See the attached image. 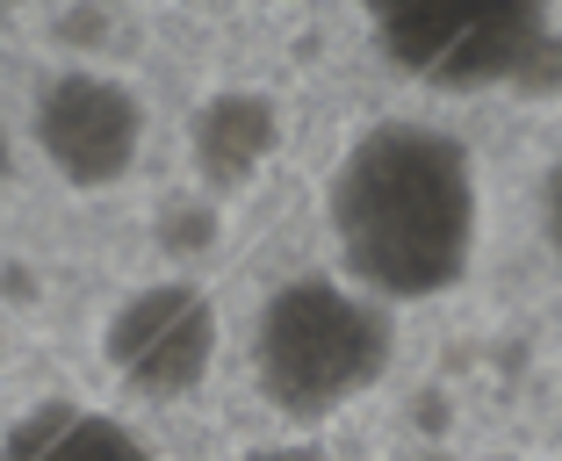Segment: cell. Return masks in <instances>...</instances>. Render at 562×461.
<instances>
[{"instance_id": "8fae6325", "label": "cell", "mask_w": 562, "mask_h": 461, "mask_svg": "<svg viewBox=\"0 0 562 461\" xmlns=\"http://www.w3.org/2000/svg\"><path fill=\"white\" fill-rule=\"evenodd\" d=\"M412 461H454V454H412Z\"/></svg>"}, {"instance_id": "7a4b0ae2", "label": "cell", "mask_w": 562, "mask_h": 461, "mask_svg": "<svg viewBox=\"0 0 562 461\" xmlns=\"http://www.w3.org/2000/svg\"><path fill=\"white\" fill-rule=\"evenodd\" d=\"M390 368V317L375 296L331 274H296L260 303L252 325V382L281 418L317 426L368 396Z\"/></svg>"}, {"instance_id": "52a82bcc", "label": "cell", "mask_w": 562, "mask_h": 461, "mask_svg": "<svg viewBox=\"0 0 562 461\" xmlns=\"http://www.w3.org/2000/svg\"><path fill=\"white\" fill-rule=\"evenodd\" d=\"M0 461H159L131 426L80 404H44L36 418H22L0 447Z\"/></svg>"}, {"instance_id": "30bf717a", "label": "cell", "mask_w": 562, "mask_h": 461, "mask_svg": "<svg viewBox=\"0 0 562 461\" xmlns=\"http://www.w3.org/2000/svg\"><path fill=\"white\" fill-rule=\"evenodd\" d=\"M8 173H15V145H8V131H0V188H8Z\"/></svg>"}, {"instance_id": "8992f818", "label": "cell", "mask_w": 562, "mask_h": 461, "mask_svg": "<svg viewBox=\"0 0 562 461\" xmlns=\"http://www.w3.org/2000/svg\"><path fill=\"white\" fill-rule=\"evenodd\" d=\"M188 151H195V173L216 195H238L246 181H260V166L281 151V109L252 87L232 94H210L188 123Z\"/></svg>"}, {"instance_id": "3957f363", "label": "cell", "mask_w": 562, "mask_h": 461, "mask_svg": "<svg viewBox=\"0 0 562 461\" xmlns=\"http://www.w3.org/2000/svg\"><path fill=\"white\" fill-rule=\"evenodd\" d=\"M375 50L404 80L432 94H555L562 30L533 0H476V8H397L375 15Z\"/></svg>"}, {"instance_id": "ba28073f", "label": "cell", "mask_w": 562, "mask_h": 461, "mask_svg": "<svg viewBox=\"0 0 562 461\" xmlns=\"http://www.w3.org/2000/svg\"><path fill=\"white\" fill-rule=\"evenodd\" d=\"M548 246H555V267H562V166L548 181Z\"/></svg>"}, {"instance_id": "277c9868", "label": "cell", "mask_w": 562, "mask_h": 461, "mask_svg": "<svg viewBox=\"0 0 562 461\" xmlns=\"http://www.w3.org/2000/svg\"><path fill=\"white\" fill-rule=\"evenodd\" d=\"M36 151L72 188H116L145 151V101L109 72H50L30 109Z\"/></svg>"}, {"instance_id": "6da1fadb", "label": "cell", "mask_w": 562, "mask_h": 461, "mask_svg": "<svg viewBox=\"0 0 562 461\" xmlns=\"http://www.w3.org/2000/svg\"><path fill=\"white\" fill-rule=\"evenodd\" d=\"M331 238L353 289L375 303H426L469 274L476 252V166L432 123H375L331 173Z\"/></svg>"}, {"instance_id": "9c48e42d", "label": "cell", "mask_w": 562, "mask_h": 461, "mask_svg": "<svg viewBox=\"0 0 562 461\" xmlns=\"http://www.w3.org/2000/svg\"><path fill=\"white\" fill-rule=\"evenodd\" d=\"M246 461H325L317 447H252Z\"/></svg>"}, {"instance_id": "5b68a950", "label": "cell", "mask_w": 562, "mask_h": 461, "mask_svg": "<svg viewBox=\"0 0 562 461\" xmlns=\"http://www.w3.org/2000/svg\"><path fill=\"white\" fill-rule=\"evenodd\" d=\"M101 353L137 396H188L216 368V303L195 281H151L101 331Z\"/></svg>"}]
</instances>
